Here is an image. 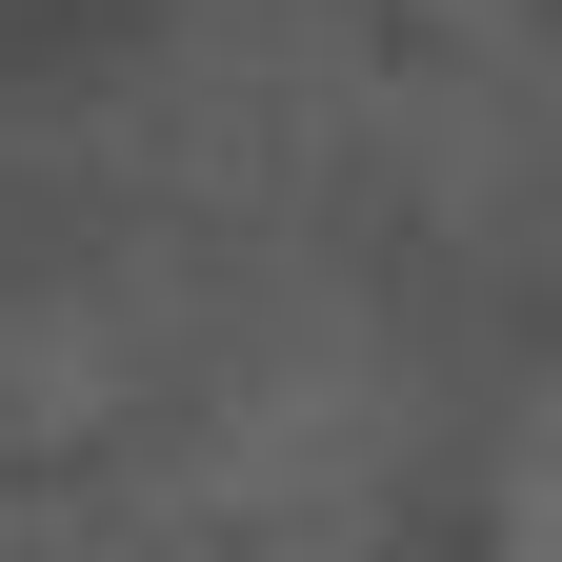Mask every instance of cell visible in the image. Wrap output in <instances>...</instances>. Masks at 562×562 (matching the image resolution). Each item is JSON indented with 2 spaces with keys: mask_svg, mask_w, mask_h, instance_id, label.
I'll use <instances>...</instances> for the list:
<instances>
[{
  "mask_svg": "<svg viewBox=\"0 0 562 562\" xmlns=\"http://www.w3.org/2000/svg\"><path fill=\"white\" fill-rule=\"evenodd\" d=\"M402 482V382H382V341L362 322H281L241 402L201 422V462H181V503L201 522H362Z\"/></svg>",
  "mask_w": 562,
  "mask_h": 562,
  "instance_id": "obj_1",
  "label": "cell"
},
{
  "mask_svg": "<svg viewBox=\"0 0 562 562\" xmlns=\"http://www.w3.org/2000/svg\"><path fill=\"white\" fill-rule=\"evenodd\" d=\"M482 522H503V542H562V382L503 422V462H482Z\"/></svg>",
  "mask_w": 562,
  "mask_h": 562,
  "instance_id": "obj_2",
  "label": "cell"
},
{
  "mask_svg": "<svg viewBox=\"0 0 562 562\" xmlns=\"http://www.w3.org/2000/svg\"><path fill=\"white\" fill-rule=\"evenodd\" d=\"M522 201H562V121H522Z\"/></svg>",
  "mask_w": 562,
  "mask_h": 562,
  "instance_id": "obj_3",
  "label": "cell"
}]
</instances>
